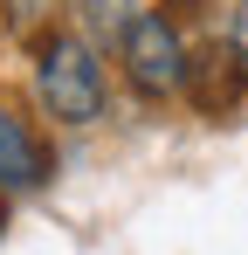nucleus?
Instances as JSON below:
<instances>
[{
	"instance_id": "4",
	"label": "nucleus",
	"mask_w": 248,
	"mask_h": 255,
	"mask_svg": "<svg viewBox=\"0 0 248 255\" xmlns=\"http://www.w3.org/2000/svg\"><path fill=\"white\" fill-rule=\"evenodd\" d=\"M48 172H55V159H48V145H41L35 118H21V111L0 97V200H14V193H41Z\"/></svg>"
},
{
	"instance_id": "3",
	"label": "nucleus",
	"mask_w": 248,
	"mask_h": 255,
	"mask_svg": "<svg viewBox=\"0 0 248 255\" xmlns=\"http://www.w3.org/2000/svg\"><path fill=\"white\" fill-rule=\"evenodd\" d=\"M179 97L200 111V118H235L248 104V62L242 48L228 42V35H207L200 48H186V83H179Z\"/></svg>"
},
{
	"instance_id": "1",
	"label": "nucleus",
	"mask_w": 248,
	"mask_h": 255,
	"mask_svg": "<svg viewBox=\"0 0 248 255\" xmlns=\"http://www.w3.org/2000/svg\"><path fill=\"white\" fill-rule=\"evenodd\" d=\"M28 62H35V104L55 118V125H97L104 111H111V69H104V48L83 42L76 28H48L28 42Z\"/></svg>"
},
{
	"instance_id": "2",
	"label": "nucleus",
	"mask_w": 248,
	"mask_h": 255,
	"mask_svg": "<svg viewBox=\"0 0 248 255\" xmlns=\"http://www.w3.org/2000/svg\"><path fill=\"white\" fill-rule=\"evenodd\" d=\"M118 69L145 104H172L186 83V35L165 7H138L131 28L118 35Z\"/></svg>"
},
{
	"instance_id": "6",
	"label": "nucleus",
	"mask_w": 248,
	"mask_h": 255,
	"mask_svg": "<svg viewBox=\"0 0 248 255\" xmlns=\"http://www.w3.org/2000/svg\"><path fill=\"white\" fill-rule=\"evenodd\" d=\"M62 21V0H0V28H7V42H35Z\"/></svg>"
},
{
	"instance_id": "5",
	"label": "nucleus",
	"mask_w": 248,
	"mask_h": 255,
	"mask_svg": "<svg viewBox=\"0 0 248 255\" xmlns=\"http://www.w3.org/2000/svg\"><path fill=\"white\" fill-rule=\"evenodd\" d=\"M138 7L145 0H62V28H76L83 42H97V48H118V35L131 28Z\"/></svg>"
},
{
	"instance_id": "7",
	"label": "nucleus",
	"mask_w": 248,
	"mask_h": 255,
	"mask_svg": "<svg viewBox=\"0 0 248 255\" xmlns=\"http://www.w3.org/2000/svg\"><path fill=\"white\" fill-rule=\"evenodd\" d=\"M228 42L242 48V62H248V0H235V14H228Z\"/></svg>"
}]
</instances>
